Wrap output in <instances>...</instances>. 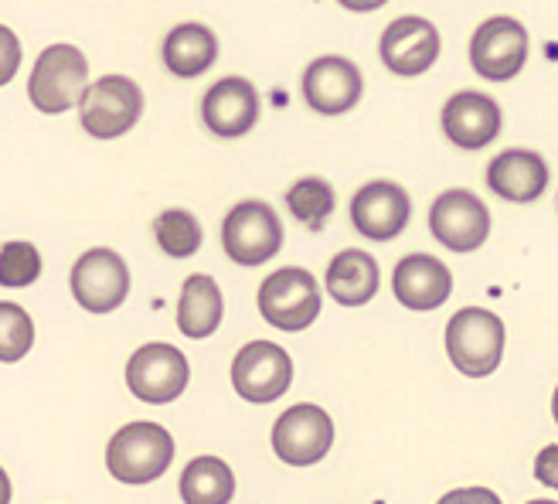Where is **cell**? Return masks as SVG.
I'll return each instance as SVG.
<instances>
[{
  "label": "cell",
  "mask_w": 558,
  "mask_h": 504,
  "mask_svg": "<svg viewBox=\"0 0 558 504\" xmlns=\"http://www.w3.org/2000/svg\"><path fill=\"white\" fill-rule=\"evenodd\" d=\"M446 355L466 379H487L505 358V321L484 307H463L446 324Z\"/></svg>",
  "instance_id": "6da1fadb"
},
{
  "label": "cell",
  "mask_w": 558,
  "mask_h": 504,
  "mask_svg": "<svg viewBox=\"0 0 558 504\" xmlns=\"http://www.w3.org/2000/svg\"><path fill=\"white\" fill-rule=\"evenodd\" d=\"M174 460V436L160 423H126L106 446V467L120 484H150Z\"/></svg>",
  "instance_id": "7a4b0ae2"
},
{
  "label": "cell",
  "mask_w": 558,
  "mask_h": 504,
  "mask_svg": "<svg viewBox=\"0 0 558 504\" xmlns=\"http://www.w3.org/2000/svg\"><path fill=\"white\" fill-rule=\"evenodd\" d=\"M144 117V93L126 75H102L86 82L78 96V123L96 140H117Z\"/></svg>",
  "instance_id": "3957f363"
},
{
  "label": "cell",
  "mask_w": 558,
  "mask_h": 504,
  "mask_svg": "<svg viewBox=\"0 0 558 504\" xmlns=\"http://www.w3.org/2000/svg\"><path fill=\"white\" fill-rule=\"evenodd\" d=\"M89 82V59L75 45H48L27 79V99L41 113H65Z\"/></svg>",
  "instance_id": "277c9868"
},
{
  "label": "cell",
  "mask_w": 558,
  "mask_h": 504,
  "mask_svg": "<svg viewBox=\"0 0 558 504\" xmlns=\"http://www.w3.org/2000/svg\"><path fill=\"white\" fill-rule=\"evenodd\" d=\"M259 314L269 327L279 331H306L320 317V287L314 273L303 266H283L263 279L259 287Z\"/></svg>",
  "instance_id": "5b68a950"
},
{
  "label": "cell",
  "mask_w": 558,
  "mask_h": 504,
  "mask_svg": "<svg viewBox=\"0 0 558 504\" xmlns=\"http://www.w3.org/2000/svg\"><path fill=\"white\" fill-rule=\"evenodd\" d=\"M191 382V365L187 355L174 345H144L136 348L126 361V385L130 392L147 406H167L184 396Z\"/></svg>",
  "instance_id": "8992f818"
},
{
  "label": "cell",
  "mask_w": 558,
  "mask_h": 504,
  "mask_svg": "<svg viewBox=\"0 0 558 504\" xmlns=\"http://www.w3.org/2000/svg\"><path fill=\"white\" fill-rule=\"evenodd\" d=\"M221 245L229 260L239 266H263L269 263L279 245H283V221L272 212V205L253 199L239 202L226 221H221Z\"/></svg>",
  "instance_id": "52a82bcc"
},
{
  "label": "cell",
  "mask_w": 558,
  "mask_h": 504,
  "mask_svg": "<svg viewBox=\"0 0 558 504\" xmlns=\"http://www.w3.org/2000/svg\"><path fill=\"white\" fill-rule=\"evenodd\" d=\"M72 297L89 314H113L123 307L130 297V269L120 252L106 245L82 252L72 266Z\"/></svg>",
  "instance_id": "ba28073f"
},
{
  "label": "cell",
  "mask_w": 558,
  "mask_h": 504,
  "mask_svg": "<svg viewBox=\"0 0 558 504\" xmlns=\"http://www.w3.org/2000/svg\"><path fill=\"white\" fill-rule=\"evenodd\" d=\"M330 446H333V423L314 403H296L272 427V451L290 467L320 464Z\"/></svg>",
  "instance_id": "9c48e42d"
},
{
  "label": "cell",
  "mask_w": 558,
  "mask_h": 504,
  "mask_svg": "<svg viewBox=\"0 0 558 504\" xmlns=\"http://www.w3.org/2000/svg\"><path fill=\"white\" fill-rule=\"evenodd\" d=\"M293 382V358L272 341H248L232 361V388L245 403H276Z\"/></svg>",
  "instance_id": "30bf717a"
},
{
  "label": "cell",
  "mask_w": 558,
  "mask_h": 504,
  "mask_svg": "<svg viewBox=\"0 0 558 504\" xmlns=\"http://www.w3.org/2000/svg\"><path fill=\"white\" fill-rule=\"evenodd\" d=\"M429 232L446 249L473 252L490 236V212L473 191H442L429 208Z\"/></svg>",
  "instance_id": "8fae6325"
},
{
  "label": "cell",
  "mask_w": 558,
  "mask_h": 504,
  "mask_svg": "<svg viewBox=\"0 0 558 504\" xmlns=\"http://www.w3.org/2000/svg\"><path fill=\"white\" fill-rule=\"evenodd\" d=\"M470 62L487 82H511L527 62V32L514 17H487L470 41Z\"/></svg>",
  "instance_id": "7c38bea8"
},
{
  "label": "cell",
  "mask_w": 558,
  "mask_h": 504,
  "mask_svg": "<svg viewBox=\"0 0 558 504\" xmlns=\"http://www.w3.org/2000/svg\"><path fill=\"white\" fill-rule=\"evenodd\" d=\"M409 215L412 202L405 188L396 181H368L351 199V226L357 229V236L372 242H392L396 236H402Z\"/></svg>",
  "instance_id": "4fadbf2b"
},
{
  "label": "cell",
  "mask_w": 558,
  "mask_h": 504,
  "mask_svg": "<svg viewBox=\"0 0 558 504\" xmlns=\"http://www.w3.org/2000/svg\"><path fill=\"white\" fill-rule=\"evenodd\" d=\"M361 93H365V79L344 55H324L303 72V99L324 117L348 113V109L357 106Z\"/></svg>",
  "instance_id": "5bb4252c"
},
{
  "label": "cell",
  "mask_w": 558,
  "mask_h": 504,
  "mask_svg": "<svg viewBox=\"0 0 558 504\" xmlns=\"http://www.w3.org/2000/svg\"><path fill=\"white\" fill-rule=\"evenodd\" d=\"M378 55L388 72L423 75L439 59V32L426 17H399L385 27Z\"/></svg>",
  "instance_id": "9a60e30c"
},
{
  "label": "cell",
  "mask_w": 558,
  "mask_h": 504,
  "mask_svg": "<svg viewBox=\"0 0 558 504\" xmlns=\"http://www.w3.org/2000/svg\"><path fill=\"white\" fill-rule=\"evenodd\" d=\"M202 120L215 136H245L259 120V93L248 79L229 75L215 82L202 99Z\"/></svg>",
  "instance_id": "2e32d148"
},
{
  "label": "cell",
  "mask_w": 558,
  "mask_h": 504,
  "mask_svg": "<svg viewBox=\"0 0 558 504\" xmlns=\"http://www.w3.org/2000/svg\"><path fill=\"white\" fill-rule=\"evenodd\" d=\"M500 106L487 93L477 89H463L457 96L446 99L442 106V133L450 136V144L460 151H481L500 133Z\"/></svg>",
  "instance_id": "e0dca14e"
},
{
  "label": "cell",
  "mask_w": 558,
  "mask_h": 504,
  "mask_svg": "<svg viewBox=\"0 0 558 504\" xmlns=\"http://www.w3.org/2000/svg\"><path fill=\"white\" fill-rule=\"evenodd\" d=\"M392 290L409 311H436L453 293V273L429 252H412V256L399 260L392 273Z\"/></svg>",
  "instance_id": "ac0fdd59"
},
{
  "label": "cell",
  "mask_w": 558,
  "mask_h": 504,
  "mask_svg": "<svg viewBox=\"0 0 558 504\" xmlns=\"http://www.w3.org/2000/svg\"><path fill=\"white\" fill-rule=\"evenodd\" d=\"M487 188L505 202H538L548 188V164L535 151H505L487 164Z\"/></svg>",
  "instance_id": "d6986e66"
},
{
  "label": "cell",
  "mask_w": 558,
  "mask_h": 504,
  "mask_svg": "<svg viewBox=\"0 0 558 504\" xmlns=\"http://www.w3.org/2000/svg\"><path fill=\"white\" fill-rule=\"evenodd\" d=\"M160 59H163V69L171 75L198 79L218 59V38H215L211 27H205L198 21L178 24V27H171V35L163 38Z\"/></svg>",
  "instance_id": "ffe728a7"
},
{
  "label": "cell",
  "mask_w": 558,
  "mask_h": 504,
  "mask_svg": "<svg viewBox=\"0 0 558 504\" xmlns=\"http://www.w3.org/2000/svg\"><path fill=\"white\" fill-rule=\"evenodd\" d=\"M327 293L341 307H365L378 297V260L365 249H344L327 266Z\"/></svg>",
  "instance_id": "44dd1931"
},
{
  "label": "cell",
  "mask_w": 558,
  "mask_h": 504,
  "mask_svg": "<svg viewBox=\"0 0 558 504\" xmlns=\"http://www.w3.org/2000/svg\"><path fill=\"white\" fill-rule=\"evenodd\" d=\"M221 314H226V300H221L218 284L208 273H194L184 279L181 300H178V331L184 338L202 341L218 331Z\"/></svg>",
  "instance_id": "7402d4cb"
},
{
  "label": "cell",
  "mask_w": 558,
  "mask_h": 504,
  "mask_svg": "<svg viewBox=\"0 0 558 504\" xmlns=\"http://www.w3.org/2000/svg\"><path fill=\"white\" fill-rule=\"evenodd\" d=\"M184 504H229L235 497V473L221 457H194L181 473Z\"/></svg>",
  "instance_id": "603a6c76"
},
{
  "label": "cell",
  "mask_w": 558,
  "mask_h": 504,
  "mask_svg": "<svg viewBox=\"0 0 558 504\" xmlns=\"http://www.w3.org/2000/svg\"><path fill=\"white\" fill-rule=\"evenodd\" d=\"M287 205L300 226H306L311 232H324L327 218L333 215V205H338V194H333L330 181L324 178H300L287 191Z\"/></svg>",
  "instance_id": "cb8c5ba5"
},
{
  "label": "cell",
  "mask_w": 558,
  "mask_h": 504,
  "mask_svg": "<svg viewBox=\"0 0 558 504\" xmlns=\"http://www.w3.org/2000/svg\"><path fill=\"white\" fill-rule=\"evenodd\" d=\"M154 236H157V245L174 260L194 256V252L202 249V239H205L202 221L194 218L191 212H184V208L160 212V218L154 221Z\"/></svg>",
  "instance_id": "d4e9b609"
},
{
  "label": "cell",
  "mask_w": 558,
  "mask_h": 504,
  "mask_svg": "<svg viewBox=\"0 0 558 504\" xmlns=\"http://www.w3.org/2000/svg\"><path fill=\"white\" fill-rule=\"evenodd\" d=\"M35 345V321L24 307L0 300V361H21Z\"/></svg>",
  "instance_id": "484cf974"
},
{
  "label": "cell",
  "mask_w": 558,
  "mask_h": 504,
  "mask_svg": "<svg viewBox=\"0 0 558 504\" xmlns=\"http://www.w3.org/2000/svg\"><path fill=\"white\" fill-rule=\"evenodd\" d=\"M41 276V252L32 242H4L0 245V287L8 290H21L32 287Z\"/></svg>",
  "instance_id": "4316f807"
},
{
  "label": "cell",
  "mask_w": 558,
  "mask_h": 504,
  "mask_svg": "<svg viewBox=\"0 0 558 504\" xmlns=\"http://www.w3.org/2000/svg\"><path fill=\"white\" fill-rule=\"evenodd\" d=\"M17 69H21V41L8 24H0V86H8L17 75Z\"/></svg>",
  "instance_id": "83f0119b"
},
{
  "label": "cell",
  "mask_w": 558,
  "mask_h": 504,
  "mask_svg": "<svg viewBox=\"0 0 558 504\" xmlns=\"http://www.w3.org/2000/svg\"><path fill=\"white\" fill-rule=\"evenodd\" d=\"M436 504H500V497L487 488H460V491H446Z\"/></svg>",
  "instance_id": "f1b7e54d"
},
{
  "label": "cell",
  "mask_w": 558,
  "mask_h": 504,
  "mask_svg": "<svg viewBox=\"0 0 558 504\" xmlns=\"http://www.w3.org/2000/svg\"><path fill=\"white\" fill-rule=\"evenodd\" d=\"M535 478L542 484H548V488L558 484V446L555 443H548L545 451L538 454V460H535Z\"/></svg>",
  "instance_id": "f546056e"
},
{
  "label": "cell",
  "mask_w": 558,
  "mask_h": 504,
  "mask_svg": "<svg viewBox=\"0 0 558 504\" xmlns=\"http://www.w3.org/2000/svg\"><path fill=\"white\" fill-rule=\"evenodd\" d=\"M341 8H348V11H357V14H368V11H378V8H385L388 0H338Z\"/></svg>",
  "instance_id": "4dcf8cb0"
},
{
  "label": "cell",
  "mask_w": 558,
  "mask_h": 504,
  "mask_svg": "<svg viewBox=\"0 0 558 504\" xmlns=\"http://www.w3.org/2000/svg\"><path fill=\"white\" fill-rule=\"evenodd\" d=\"M0 504H11V478L4 473V467H0Z\"/></svg>",
  "instance_id": "1f68e13d"
},
{
  "label": "cell",
  "mask_w": 558,
  "mask_h": 504,
  "mask_svg": "<svg viewBox=\"0 0 558 504\" xmlns=\"http://www.w3.org/2000/svg\"><path fill=\"white\" fill-rule=\"evenodd\" d=\"M527 504H555L551 497H542V501H527Z\"/></svg>",
  "instance_id": "d6a6232c"
}]
</instances>
